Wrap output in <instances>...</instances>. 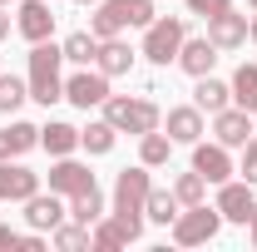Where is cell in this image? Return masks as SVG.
<instances>
[{"mask_svg": "<svg viewBox=\"0 0 257 252\" xmlns=\"http://www.w3.org/2000/svg\"><path fill=\"white\" fill-rule=\"evenodd\" d=\"M149 163L144 168H124L119 183H114V222L128 232V242L144 237V203H149Z\"/></svg>", "mask_w": 257, "mask_h": 252, "instance_id": "6da1fadb", "label": "cell"}, {"mask_svg": "<svg viewBox=\"0 0 257 252\" xmlns=\"http://www.w3.org/2000/svg\"><path fill=\"white\" fill-rule=\"evenodd\" d=\"M60 60H64V50L60 45H50V40H40L30 50V99H40L45 109L55 104V99H64V79H60Z\"/></svg>", "mask_w": 257, "mask_h": 252, "instance_id": "7a4b0ae2", "label": "cell"}, {"mask_svg": "<svg viewBox=\"0 0 257 252\" xmlns=\"http://www.w3.org/2000/svg\"><path fill=\"white\" fill-rule=\"evenodd\" d=\"M124 25H154V0H99L94 5V20H89V30L99 40H109V35H119Z\"/></svg>", "mask_w": 257, "mask_h": 252, "instance_id": "3957f363", "label": "cell"}, {"mask_svg": "<svg viewBox=\"0 0 257 252\" xmlns=\"http://www.w3.org/2000/svg\"><path fill=\"white\" fill-rule=\"evenodd\" d=\"M104 119L119 129V134H149V129H159L163 124V114H159V104L154 99H124V94H109L104 99Z\"/></svg>", "mask_w": 257, "mask_h": 252, "instance_id": "277c9868", "label": "cell"}, {"mask_svg": "<svg viewBox=\"0 0 257 252\" xmlns=\"http://www.w3.org/2000/svg\"><path fill=\"white\" fill-rule=\"evenodd\" d=\"M218 227H223V213H218V208H208V203H193L188 213H178V218H173V242H178V247L213 242V237H218Z\"/></svg>", "mask_w": 257, "mask_h": 252, "instance_id": "5b68a950", "label": "cell"}, {"mask_svg": "<svg viewBox=\"0 0 257 252\" xmlns=\"http://www.w3.org/2000/svg\"><path fill=\"white\" fill-rule=\"evenodd\" d=\"M183 40H188V25H183V20H168V15L159 20V15H154V25L144 35V50H139V55H149L154 64H168V60H178Z\"/></svg>", "mask_w": 257, "mask_h": 252, "instance_id": "8992f818", "label": "cell"}, {"mask_svg": "<svg viewBox=\"0 0 257 252\" xmlns=\"http://www.w3.org/2000/svg\"><path fill=\"white\" fill-rule=\"evenodd\" d=\"M64 99L79 104V109L104 104V99H109V74H104V69H79V74H69V79H64Z\"/></svg>", "mask_w": 257, "mask_h": 252, "instance_id": "52a82bcc", "label": "cell"}, {"mask_svg": "<svg viewBox=\"0 0 257 252\" xmlns=\"http://www.w3.org/2000/svg\"><path fill=\"white\" fill-rule=\"evenodd\" d=\"M213 134H218L223 149H242V144L257 134V124H252L247 109H218V114H213Z\"/></svg>", "mask_w": 257, "mask_h": 252, "instance_id": "ba28073f", "label": "cell"}, {"mask_svg": "<svg viewBox=\"0 0 257 252\" xmlns=\"http://www.w3.org/2000/svg\"><path fill=\"white\" fill-rule=\"evenodd\" d=\"M252 183H232V178H227V183H218V203H213V208H218V213H223V222H242V227H247V218H252Z\"/></svg>", "mask_w": 257, "mask_h": 252, "instance_id": "9c48e42d", "label": "cell"}, {"mask_svg": "<svg viewBox=\"0 0 257 252\" xmlns=\"http://www.w3.org/2000/svg\"><path fill=\"white\" fill-rule=\"evenodd\" d=\"M30 193H40V173H30L15 158H0V198L5 203H25Z\"/></svg>", "mask_w": 257, "mask_h": 252, "instance_id": "30bf717a", "label": "cell"}, {"mask_svg": "<svg viewBox=\"0 0 257 252\" xmlns=\"http://www.w3.org/2000/svg\"><path fill=\"white\" fill-rule=\"evenodd\" d=\"M64 213H69V208L60 203V193H55V188H50V193H30V198H25V222H30L35 232H45V227L55 232V227L64 222Z\"/></svg>", "mask_w": 257, "mask_h": 252, "instance_id": "8fae6325", "label": "cell"}, {"mask_svg": "<svg viewBox=\"0 0 257 252\" xmlns=\"http://www.w3.org/2000/svg\"><path fill=\"white\" fill-rule=\"evenodd\" d=\"M193 168H198V173H203L208 183H227V178L237 173V168H232V158H227V149H223V144H203V139L193 144Z\"/></svg>", "mask_w": 257, "mask_h": 252, "instance_id": "7c38bea8", "label": "cell"}, {"mask_svg": "<svg viewBox=\"0 0 257 252\" xmlns=\"http://www.w3.org/2000/svg\"><path fill=\"white\" fill-rule=\"evenodd\" d=\"M50 188L60 193V198H74V193L94 188V173H89L84 163H74V158L64 154V158H55V168H50Z\"/></svg>", "mask_w": 257, "mask_h": 252, "instance_id": "4fadbf2b", "label": "cell"}, {"mask_svg": "<svg viewBox=\"0 0 257 252\" xmlns=\"http://www.w3.org/2000/svg\"><path fill=\"white\" fill-rule=\"evenodd\" d=\"M208 40H213L218 50H242V45H247V15H237V10L227 5L223 15L208 20Z\"/></svg>", "mask_w": 257, "mask_h": 252, "instance_id": "5bb4252c", "label": "cell"}, {"mask_svg": "<svg viewBox=\"0 0 257 252\" xmlns=\"http://www.w3.org/2000/svg\"><path fill=\"white\" fill-rule=\"evenodd\" d=\"M15 30L25 35L30 45L50 40V35H55V15H50V0H25V5H20V15H15Z\"/></svg>", "mask_w": 257, "mask_h": 252, "instance_id": "9a60e30c", "label": "cell"}, {"mask_svg": "<svg viewBox=\"0 0 257 252\" xmlns=\"http://www.w3.org/2000/svg\"><path fill=\"white\" fill-rule=\"evenodd\" d=\"M218 45L203 35V40H183V50H178V64H183V74H193V79H203V74H213V64H218Z\"/></svg>", "mask_w": 257, "mask_h": 252, "instance_id": "2e32d148", "label": "cell"}, {"mask_svg": "<svg viewBox=\"0 0 257 252\" xmlns=\"http://www.w3.org/2000/svg\"><path fill=\"white\" fill-rule=\"evenodd\" d=\"M163 129H168L173 144H198V139H203V109H198V104H178V109H168Z\"/></svg>", "mask_w": 257, "mask_h": 252, "instance_id": "e0dca14e", "label": "cell"}, {"mask_svg": "<svg viewBox=\"0 0 257 252\" xmlns=\"http://www.w3.org/2000/svg\"><path fill=\"white\" fill-rule=\"evenodd\" d=\"M94 64L104 69V74H109V79H119V74H128V69H134V50H128L119 35H109V40H99Z\"/></svg>", "mask_w": 257, "mask_h": 252, "instance_id": "ac0fdd59", "label": "cell"}, {"mask_svg": "<svg viewBox=\"0 0 257 252\" xmlns=\"http://www.w3.org/2000/svg\"><path fill=\"white\" fill-rule=\"evenodd\" d=\"M40 144H45L55 158H64V154H74V149H79V129L64 124V119H50V124L40 129Z\"/></svg>", "mask_w": 257, "mask_h": 252, "instance_id": "d6986e66", "label": "cell"}, {"mask_svg": "<svg viewBox=\"0 0 257 252\" xmlns=\"http://www.w3.org/2000/svg\"><path fill=\"white\" fill-rule=\"evenodd\" d=\"M227 99H232V84L213 79V74H203V79H198V89H193V104H198L203 114H218V109H227Z\"/></svg>", "mask_w": 257, "mask_h": 252, "instance_id": "ffe728a7", "label": "cell"}, {"mask_svg": "<svg viewBox=\"0 0 257 252\" xmlns=\"http://www.w3.org/2000/svg\"><path fill=\"white\" fill-rule=\"evenodd\" d=\"M35 144H40V129H35V124L0 129V158H20V154H30Z\"/></svg>", "mask_w": 257, "mask_h": 252, "instance_id": "44dd1931", "label": "cell"}, {"mask_svg": "<svg viewBox=\"0 0 257 252\" xmlns=\"http://www.w3.org/2000/svg\"><path fill=\"white\" fill-rule=\"evenodd\" d=\"M232 104L257 114V64H237L232 69Z\"/></svg>", "mask_w": 257, "mask_h": 252, "instance_id": "7402d4cb", "label": "cell"}, {"mask_svg": "<svg viewBox=\"0 0 257 252\" xmlns=\"http://www.w3.org/2000/svg\"><path fill=\"white\" fill-rule=\"evenodd\" d=\"M69 218H74V222H84V227H94V222L104 218V193H99V188L74 193V198H69Z\"/></svg>", "mask_w": 257, "mask_h": 252, "instance_id": "603a6c76", "label": "cell"}, {"mask_svg": "<svg viewBox=\"0 0 257 252\" xmlns=\"http://www.w3.org/2000/svg\"><path fill=\"white\" fill-rule=\"evenodd\" d=\"M144 218L149 222H168L178 218V193H168V188H149V203H144Z\"/></svg>", "mask_w": 257, "mask_h": 252, "instance_id": "cb8c5ba5", "label": "cell"}, {"mask_svg": "<svg viewBox=\"0 0 257 252\" xmlns=\"http://www.w3.org/2000/svg\"><path fill=\"white\" fill-rule=\"evenodd\" d=\"M114 139H119V129L109 124V119H94L89 129H79V149H89V154H109Z\"/></svg>", "mask_w": 257, "mask_h": 252, "instance_id": "d4e9b609", "label": "cell"}, {"mask_svg": "<svg viewBox=\"0 0 257 252\" xmlns=\"http://www.w3.org/2000/svg\"><path fill=\"white\" fill-rule=\"evenodd\" d=\"M60 50H64V60H74V64H89V60L99 55V35H94V30H74V35H69V40L60 45Z\"/></svg>", "mask_w": 257, "mask_h": 252, "instance_id": "484cf974", "label": "cell"}, {"mask_svg": "<svg viewBox=\"0 0 257 252\" xmlns=\"http://www.w3.org/2000/svg\"><path fill=\"white\" fill-rule=\"evenodd\" d=\"M168 154H173V139H168V134H159V129H149V134H144V144H139V158H144L149 168H163V163H168Z\"/></svg>", "mask_w": 257, "mask_h": 252, "instance_id": "4316f807", "label": "cell"}, {"mask_svg": "<svg viewBox=\"0 0 257 252\" xmlns=\"http://www.w3.org/2000/svg\"><path fill=\"white\" fill-rule=\"evenodd\" d=\"M124 242H128V232L114 218H99L94 232H89V247H99V252H114V247H124Z\"/></svg>", "mask_w": 257, "mask_h": 252, "instance_id": "83f0119b", "label": "cell"}, {"mask_svg": "<svg viewBox=\"0 0 257 252\" xmlns=\"http://www.w3.org/2000/svg\"><path fill=\"white\" fill-rule=\"evenodd\" d=\"M25 99H30V84H25V79H15V74H0V114H15Z\"/></svg>", "mask_w": 257, "mask_h": 252, "instance_id": "f1b7e54d", "label": "cell"}, {"mask_svg": "<svg viewBox=\"0 0 257 252\" xmlns=\"http://www.w3.org/2000/svg\"><path fill=\"white\" fill-rule=\"evenodd\" d=\"M173 193H178V203H183V208H193V203H203V198H208V178L193 168V173H183V178L173 183Z\"/></svg>", "mask_w": 257, "mask_h": 252, "instance_id": "f546056e", "label": "cell"}, {"mask_svg": "<svg viewBox=\"0 0 257 252\" xmlns=\"http://www.w3.org/2000/svg\"><path fill=\"white\" fill-rule=\"evenodd\" d=\"M55 247H60V252L89 247V227H84V222H60V227H55Z\"/></svg>", "mask_w": 257, "mask_h": 252, "instance_id": "4dcf8cb0", "label": "cell"}, {"mask_svg": "<svg viewBox=\"0 0 257 252\" xmlns=\"http://www.w3.org/2000/svg\"><path fill=\"white\" fill-rule=\"evenodd\" d=\"M237 173H242V183H257V134L242 144V168Z\"/></svg>", "mask_w": 257, "mask_h": 252, "instance_id": "1f68e13d", "label": "cell"}, {"mask_svg": "<svg viewBox=\"0 0 257 252\" xmlns=\"http://www.w3.org/2000/svg\"><path fill=\"white\" fill-rule=\"evenodd\" d=\"M183 5H188L193 15H203V20H213V15H223V10L232 5V0H183Z\"/></svg>", "mask_w": 257, "mask_h": 252, "instance_id": "d6a6232c", "label": "cell"}, {"mask_svg": "<svg viewBox=\"0 0 257 252\" xmlns=\"http://www.w3.org/2000/svg\"><path fill=\"white\" fill-rule=\"evenodd\" d=\"M20 247V232H15V227H5V222H0V252H15Z\"/></svg>", "mask_w": 257, "mask_h": 252, "instance_id": "836d02e7", "label": "cell"}, {"mask_svg": "<svg viewBox=\"0 0 257 252\" xmlns=\"http://www.w3.org/2000/svg\"><path fill=\"white\" fill-rule=\"evenodd\" d=\"M20 252H45V237H35V232H30V237H20Z\"/></svg>", "mask_w": 257, "mask_h": 252, "instance_id": "e575fe53", "label": "cell"}, {"mask_svg": "<svg viewBox=\"0 0 257 252\" xmlns=\"http://www.w3.org/2000/svg\"><path fill=\"white\" fill-rule=\"evenodd\" d=\"M10 35V15H5V5H0V40Z\"/></svg>", "mask_w": 257, "mask_h": 252, "instance_id": "d590c367", "label": "cell"}, {"mask_svg": "<svg viewBox=\"0 0 257 252\" xmlns=\"http://www.w3.org/2000/svg\"><path fill=\"white\" fill-rule=\"evenodd\" d=\"M247 227H252V247H257V203H252V218H247Z\"/></svg>", "mask_w": 257, "mask_h": 252, "instance_id": "8d00e7d4", "label": "cell"}, {"mask_svg": "<svg viewBox=\"0 0 257 252\" xmlns=\"http://www.w3.org/2000/svg\"><path fill=\"white\" fill-rule=\"evenodd\" d=\"M247 40H257V20H252V25H247Z\"/></svg>", "mask_w": 257, "mask_h": 252, "instance_id": "74e56055", "label": "cell"}, {"mask_svg": "<svg viewBox=\"0 0 257 252\" xmlns=\"http://www.w3.org/2000/svg\"><path fill=\"white\" fill-rule=\"evenodd\" d=\"M74 5H99V0H74Z\"/></svg>", "mask_w": 257, "mask_h": 252, "instance_id": "f35d334b", "label": "cell"}, {"mask_svg": "<svg viewBox=\"0 0 257 252\" xmlns=\"http://www.w3.org/2000/svg\"><path fill=\"white\" fill-rule=\"evenodd\" d=\"M247 5H252V10H257V0H247Z\"/></svg>", "mask_w": 257, "mask_h": 252, "instance_id": "ab89813d", "label": "cell"}, {"mask_svg": "<svg viewBox=\"0 0 257 252\" xmlns=\"http://www.w3.org/2000/svg\"><path fill=\"white\" fill-rule=\"evenodd\" d=\"M0 5H10V0H0Z\"/></svg>", "mask_w": 257, "mask_h": 252, "instance_id": "60d3db41", "label": "cell"}, {"mask_svg": "<svg viewBox=\"0 0 257 252\" xmlns=\"http://www.w3.org/2000/svg\"><path fill=\"white\" fill-rule=\"evenodd\" d=\"M252 119H257V114H252Z\"/></svg>", "mask_w": 257, "mask_h": 252, "instance_id": "b9f144b4", "label": "cell"}]
</instances>
